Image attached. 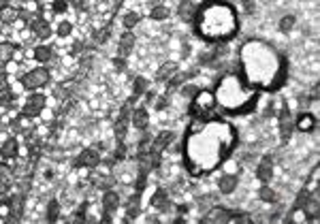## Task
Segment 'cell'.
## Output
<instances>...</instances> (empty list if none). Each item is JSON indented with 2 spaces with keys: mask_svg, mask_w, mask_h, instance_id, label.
Wrapping results in <instances>:
<instances>
[{
  "mask_svg": "<svg viewBox=\"0 0 320 224\" xmlns=\"http://www.w3.org/2000/svg\"><path fill=\"white\" fill-rule=\"evenodd\" d=\"M45 83H49V71L47 68H32L21 77V85L26 90H34V88H43Z\"/></svg>",
  "mask_w": 320,
  "mask_h": 224,
  "instance_id": "cell-1",
  "label": "cell"
},
{
  "mask_svg": "<svg viewBox=\"0 0 320 224\" xmlns=\"http://www.w3.org/2000/svg\"><path fill=\"white\" fill-rule=\"evenodd\" d=\"M213 109H216L213 96L209 92H196V98H194V105H192V111H194L199 117H209Z\"/></svg>",
  "mask_w": 320,
  "mask_h": 224,
  "instance_id": "cell-2",
  "label": "cell"
},
{
  "mask_svg": "<svg viewBox=\"0 0 320 224\" xmlns=\"http://www.w3.org/2000/svg\"><path fill=\"white\" fill-rule=\"evenodd\" d=\"M45 109V96L43 94H32L28 100H26V105L21 107V113L28 115V117H36L41 115V111Z\"/></svg>",
  "mask_w": 320,
  "mask_h": 224,
  "instance_id": "cell-3",
  "label": "cell"
},
{
  "mask_svg": "<svg viewBox=\"0 0 320 224\" xmlns=\"http://www.w3.org/2000/svg\"><path fill=\"white\" fill-rule=\"evenodd\" d=\"M233 218H239V220H245V216H239V213H233L224 207H211L209 211L205 213V222H228Z\"/></svg>",
  "mask_w": 320,
  "mask_h": 224,
  "instance_id": "cell-4",
  "label": "cell"
},
{
  "mask_svg": "<svg viewBox=\"0 0 320 224\" xmlns=\"http://www.w3.org/2000/svg\"><path fill=\"white\" fill-rule=\"evenodd\" d=\"M292 128H295V117H292L290 109L284 107L282 113H280V135H282V141H288V139H290Z\"/></svg>",
  "mask_w": 320,
  "mask_h": 224,
  "instance_id": "cell-5",
  "label": "cell"
},
{
  "mask_svg": "<svg viewBox=\"0 0 320 224\" xmlns=\"http://www.w3.org/2000/svg\"><path fill=\"white\" fill-rule=\"evenodd\" d=\"M30 28H32V34L36 36V39H49L51 36V26L47 19L43 17H34L30 21Z\"/></svg>",
  "mask_w": 320,
  "mask_h": 224,
  "instance_id": "cell-6",
  "label": "cell"
},
{
  "mask_svg": "<svg viewBox=\"0 0 320 224\" xmlns=\"http://www.w3.org/2000/svg\"><path fill=\"white\" fill-rule=\"evenodd\" d=\"M173 139H175V135L173 132H169V130H162L160 135L154 139V143L149 145V154H158L160 156V152H162L164 147H169L171 143H173Z\"/></svg>",
  "mask_w": 320,
  "mask_h": 224,
  "instance_id": "cell-7",
  "label": "cell"
},
{
  "mask_svg": "<svg viewBox=\"0 0 320 224\" xmlns=\"http://www.w3.org/2000/svg\"><path fill=\"white\" fill-rule=\"evenodd\" d=\"M98 162H100V154L96 152L94 147H88V149H83L81 154H79V158H77V164L79 167H98Z\"/></svg>",
  "mask_w": 320,
  "mask_h": 224,
  "instance_id": "cell-8",
  "label": "cell"
},
{
  "mask_svg": "<svg viewBox=\"0 0 320 224\" xmlns=\"http://www.w3.org/2000/svg\"><path fill=\"white\" fill-rule=\"evenodd\" d=\"M256 177L260 181H269L273 177V158L271 156H263V160H260L258 167H256Z\"/></svg>",
  "mask_w": 320,
  "mask_h": 224,
  "instance_id": "cell-9",
  "label": "cell"
},
{
  "mask_svg": "<svg viewBox=\"0 0 320 224\" xmlns=\"http://www.w3.org/2000/svg\"><path fill=\"white\" fill-rule=\"evenodd\" d=\"M196 4L192 2V0H181L179 2V7H177V15H179V19L181 21H192L196 17Z\"/></svg>",
  "mask_w": 320,
  "mask_h": 224,
  "instance_id": "cell-10",
  "label": "cell"
},
{
  "mask_svg": "<svg viewBox=\"0 0 320 224\" xmlns=\"http://www.w3.org/2000/svg\"><path fill=\"white\" fill-rule=\"evenodd\" d=\"M135 34L132 32H124V34L120 36V43H117V53H120V58H126L128 53L132 51V47H135Z\"/></svg>",
  "mask_w": 320,
  "mask_h": 224,
  "instance_id": "cell-11",
  "label": "cell"
},
{
  "mask_svg": "<svg viewBox=\"0 0 320 224\" xmlns=\"http://www.w3.org/2000/svg\"><path fill=\"white\" fill-rule=\"evenodd\" d=\"M305 211V218L307 220H316L318 218V192L314 190V194H309V199L305 201V205L301 207Z\"/></svg>",
  "mask_w": 320,
  "mask_h": 224,
  "instance_id": "cell-12",
  "label": "cell"
},
{
  "mask_svg": "<svg viewBox=\"0 0 320 224\" xmlns=\"http://www.w3.org/2000/svg\"><path fill=\"white\" fill-rule=\"evenodd\" d=\"M130 120H132V126H135L137 130H145V128H147V122H149V115H147V111L143 109V107H139V109L132 111Z\"/></svg>",
  "mask_w": 320,
  "mask_h": 224,
  "instance_id": "cell-13",
  "label": "cell"
},
{
  "mask_svg": "<svg viewBox=\"0 0 320 224\" xmlns=\"http://www.w3.org/2000/svg\"><path fill=\"white\" fill-rule=\"evenodd\" d=\"M218 188H220L222 194H231V192L237 188V175H233V173L222 175V177L218 179Z\"/></svg>",
  "mask_w": 320,
  "mask_h": 224,
  "instance_id": "cell-14",
  "label": "cell"
},
{
  "mask_svg": "<svg viewBox=\"0 0 320 224\" xmlns=\"http://www.w3.org/2000/svg\"><path fill=\"white\" fill-rule=\"evenodd\" d=\"M128 109H130V105L124 107V111H122L120 120H117V124H115V137H117V141H124V137H126V130H128Z\"/></svg>",
  "mask_w": 320,
  "mask_h": 224,
  "instance_id": "cell-15",
  "label": "cell"
},
{
  "mask_svg": "<svg viewBox=\"0 0 320 224\" xmlns=\"http://www.w3.org/2000/svg\"><path fill=\"white\" fill-rule=\"evenodd\" d=\"M103 207L107 211H113L120 207V194H117L115 190H109L107 188V192L103 194Z\"/></svg>",
  "mask_w": 320,
  "mask_h": 224,
  "instance_id": "cell-16",
  "label": "cell"
},
{
  "mask_svg": "<svg viewBox=\"0 0 320 224\" xmlns=\"http://www.w3.org/2000/svg\"><path fill=\"white\" fill-rule=\"evenodd\" d=\"M19 152V143L17 139H7V141L0 145V154H2L4 158H15Z\"/></svg>",
  "mask_w": 320,
  "mask_h": 224,
  "instance_id": "cell-17",
  "label": "cell"
},
{
  "mask_svg": "<svg viewBox=\"0 0 320 224\" xmlns=\"http://www.w3.org/2000/svg\"><path fill=\"white\" fill-rule=\"evenodd\" d=\"M175 73H177V64H175V62H164L162 66L158 68L156 79H158V81H167V79H171Z\"/></svg>",
  "mask_w": 320,
  "mask_h": 224,
  "instance_id": "cell-18",
  "label": "cell"
},
{
  "mask_svg": "<svg viewBox=\"0 0 320 224\" xmlns=\"http://www.w3.org/2000/svg\"><path fill=\"white\" fill-rule=\"evenodd\" d=\"M13 184V171L7 164H0V192H7Z\"/></svg>",
  "mask_w": 320,
  "mask_h": 224,
  "instance_id": "cell-19",
  "label": "cell"
},
{
  "mask_svg": "<svg viewBox=\"0 0 320 224\" xmlns=\"http://www.w3.org/2000/svg\"><path fill=\"white\" fill-rule=\"evenodd\" d=\"M9 211H11V218H19L24 213V194H15L9 201Z\"/></svg>",
  "mask_w": 320,
  "mask_h": 224,
  "instance_id": "cell-20",
  "label": "cell"
},
{
  "mask_svg": "<svg viewBox=\"0 0 320 224\" xmlns=\"http://www.w3.org/2000/svg\"><path fill=\"white\" fill-rule=\"evenodd\" d=\"M15 56V45L13 43H0V64H7Z\"/></svg>",
  "mask_w": 320,
  "mask_h": 224,
  "instance_id": "cell-21",
  "label": "cell"
},
{
  "mask_svg": "<svg viewBox=\"0 0 320 224\" xmlns=\"http://www.w3.org/2000/svg\"><path fill=\"white\" fill-rule=\"evenodd\" d=\"M152 205L154 207H158V209H169V196H167V192L164 190H158L156 194L152 196Z\"/></svg>",
  "mask_w": 320,
  "mask_h": 224,
  "instance_id": "cell-22",
  "label": "cell"
},
{
  "mask_svg": "<svg viewBox=\"0 0 320 224\" xmlns=\"http://www.w3.org/2000/svg\"><path fill=\"white\" fill-rule=\"evenodd\" d=\"M53 58V49L51 47H45V45H39L34 49V60H39V62H49Z\"/></svg>",
  "mask_w": 320,
  "mask_h": 224,
  "instance_id": "cell-23",
  "label": "cell"
},
{
  "mask_svg": "<svg viewBox=\"0 0 320 224\" xmlns=\"http://www.w3.org/2000/svg\"><path fill=\"white\" fill-rule=\"evenodd\" d=\"M297 126H299V130L307 132V130H312V128L316 126V120H314V115H309V113H303L301 117H299Z\"/></svg>",
  "mask_w": 320,
  "mask_h": 224,
  "instance_id": "cell-24",
  "label": "cell"
},
{
  "mask_svg": "<svg viewBox=\"0 0 320 224\" xmlns=\"http://www.w3.org/2000/svg\"><path fill=\"white\" fill-rule=\"evenodd\" d=\"M15 19H17V11L13 7H4L0 11V21H2V24H13Z\"/></svg>",
  "mask_w": 320,
  "mask_h": 224,
  "instance_id": "cell-25",
  "label": "cell"
},
{
  "mask_svg": "<svg viewBox=\"0 0 320 224\" xmlns=\"http://www.w3.org/2000/svg\"><path fill=\"white\" fill-rule=\"evenodd\" d=\"M169 15H171V11L167 7H162V4H158V7L152 9V19H156V21H164Z\"/></svg>",
  "mask_w": 320,
  "mask_h": 224,
  "instance_id": "cell-26",
  "label": "cell"
},
{
  "mask_svg": "<svg viewBox=\"0 0 320 224\" xmlns=\"http://www.w3.org/2000/svg\"><path fill=\"white\" fill-rule=\"evenodd\" d=\"M58 216H60V203L58 201H49V205H47V220H58Z\"/></svg>",
  "mask_w": 320,
  "mask_h": 224,
  "instance_id": "cell-27",
  "label": "cell"
},
{
  "mask_svg": "<svg viewBox=\"0 0 320 224\" xmlns=\"http://www.w3.org/2000/svg\"><path fill=\"white\" fill-rule=\"evenodd\" d=\"M139 205H141V203H139V196H132L130 199V203H128V207H126V213H128V218H135V216H139Z\"/></svg>",
  "mask_w": 320,
  "mask_h": 224,
  "instance_id": "cell-28",
  "label": "cell"
},
{
  "mask_svg": "<svg viewBox=\"0 0 320 224\" xmlns=\"http://www.w3.org/2000/svg\"><path fill=\"white\" fill-rule=\"evenodd\" d=\"M258 196H260V201H265V203H273L275 201V192L269 188V186H263V188L258 190Z\"/></svg>",
  "mask_w": 320,
  "mask_h": 224,
  "instance_id": "cell-29",
  "label": "cell"
},
{
  "mask_svg": "<svg viewBox=\"0 0 320 224\" xmlns=\"http://www.w3.org/2000/svg\"><path fill=\"white\" fill-rule=\"evenodd\" d=\"M292 26H295V15H284V17L280 19V30L282 32H290Z\"/></svg>",
  "mask_w": 320,
  "mask_h": 224,
  "instance_id": "cell-30",
  "label": "cell"
},
{
  "mask_svg": "<svg viewBox=\"0 0 320 224\" xmlns=\"http://www.w3.org/2000/svg\"><path fill=\"white\" fill-rule=\"evenodd\" d=\"M11 103H13V92H11L9 88L0 90V105H2V107H9Z\"/></svg>",
  "mask_w": 320,
  "mask_h": 224,
  "instance_id": "cell-31",
  "label": "cell"
},
{
  "mask_svg": "<svg viewBox=\"0 0 320 224\" xmlns=\"http://www.w3.org/2000/svg\"><path fill=\"white\" fill-rule=\"evenodd\" d=\"M139 24V13H126L124 15V26L126 28H135Z\"/></svg>",
  "mask_w": 320,
  "mask_h": 224,
  "instance_id": "cell-32",
  "label": "cell"
},
{
  "mask_svg": "<svg viewBox=\"0 0 320 224\" xmlns=\"http://www.w3.org/2000/svg\"><path fill=\"white\" fill-rule=\"evenodd\" d=\"M145 90H147V81H145L143 77H137V79H135V94L139 96V94L145 92Z\"/></svg>",
  "mask_w": 320,
  "mask_h": 224,
  "instance_id": "cell-33",
  "label": "cell"
},
{
  "mask_svg": "<svg viewBox=\"0 0 320 224\" xmlns=\"http://www.w3.org/2000/svg\"><path fill=\"white\" fill-rule=\"evenodd\" d=\"M73 32V26L68 24V21H62L60 26H58V36H68Z\"/></svg>",
  "mask_w": 320,
  "mask_h": 224,
  "instance_id": "cell-34",
  "label": "cell"
},
{
  "mask_svg": "<svg viewBox=\"0 0 320 224\" xmlns=\"http://www.w3.org/2000/svg\"><path fill=\"white\" fill-rule=\"evenodd\" d=\"M51 9H53V13H64V11L68 9V2L66 0H56V2L51 4Z\"/></svg>",
  "mask_w": 320,
  "mask_h": 224,
  "instance_id": "cell-35",
  "label": "cell"
},
{
  "mask_svg": "<svg viewBox=\"0 0 320 224\" xmlns=\"http://www.w3.org/2000/svg\"><path fill=\"white\" fill-rule=\"evenodd\" d=\"M17 17H21L24 21H32V19H34V15H32L30 11H26V9H19L17 11Z\"/></svg>",
  "mask_w": 320,
  "mask_h": 224,
  "instance_id": "cell-36",
  "label": "cell"
},
{
  "mask_svg": "<svg viewBox=\"0 0 320 224\" xmlns=\"http://www.w3.org/2000/svg\"><path fill=\"white\" fill-rule=\"evenodd\" d=\"M167 105H169V98H167V96H160V98L156 100V109H158V111L167 109Z\"/></svg>",
  "mask_w": 320,
  "mask_h": 224,
  "instance_id": "cell-37",
  "label": "cell"
},
{
  "mask_svg": "<svg viewBox=\"0 0 320 224\" xmlns=\"http://www.w3.org/2000/svg\"><path fill=\"white\" fill-rule=\"evenodd\" d=\"M0 88H7V71H4V64H0Z\"/></svg>",
  "mask_w": 320,
  "mask_h": 224,
  "instance_id": "cell-38",
  "label": "cell"
},
{
  "mask_svg": "<svg viewBox=\"0 0 320 224\" xmlns=\"http://www.w3.org/2000/svg\"><path fill=\"white\" fill-rule=\"evenodd\" d=\"M199 90H196V85H184V90H181V94L184 96H192V94H196Z\"/></svg>",
  "mask_w": 320,
  "mask_h": 224,
  "instance_id": "cell-39",
  "label": "cell"
},
{
  "mask_svg": "<svg viewBox=\"0 0 320 224\" xmlns=\"http://www.w3.org/2000/svg\"><path fill=\"white\" fill-rule=\"evenodd\" d=\"M107 34H109V28L98 30V32H96V41H98V43H105V41H107Z\"/></svg>",
  "mask_w": 320,
  "mask_h": 224,
  "instance_id": "cell-40",
  "label": "cell"
},
{
  "mask_svg": "<svg viewBox=\"0 0 320 224\" xmlns=\"http://www.w3.org/2000/svg\"><path fill=\"white\" fill-rule=\"evenodd\" d=\"M243 7H245V11H250V13H252V11H254L252 0H243Z\"/></svg>",
  "mask_w": 320,
  "mask_h": 224,
  "instance_id": "cell-41",
  "label": "cell"
},
{
  "mask_svg": "<svg viewBox=\"0 0 320 224\" xmlns=\"http://www.w3.org/2000/svg\"><path fill=\"white\" fill-rule=\"evenodd\" d=\"M115 66L120 68V71H124V68H126V62H124V60H120V58H117V60H115Z\"/></svg>",
  "mask_w": 320,
  "mask_h": 224,
  "instance_id": "cell-42",
  "label": "cell"
},
{
  "mask_svg": "<svg viewBox=\"0 0 320 224\" xmlns=\"http://www.w3.org/2000/svg\"><path fill=\"white\" fill-rule=\"evenodd\" d=\"M4 7H9V0H0V11H2Z\"/></svg>",
  "mask_w": 320,
  "mask_h": 224,
  "instance_id": "cell-43",
  "label": "cell"
}]
</instances>
